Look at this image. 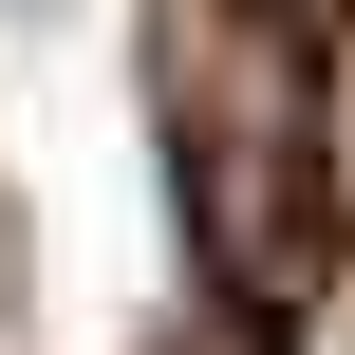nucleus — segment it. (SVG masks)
Returning <instances> with one entry per match:
<instances>
[{
    "mask_svg": "<svg viewBox=\"0 0 355 355\" xmlns=\"http://www.w3.org/2000/svg\"><path fill=\"white\" fill-rule=\"evenodd\" d=\"M225 355H262V337H225Z\"/></svg>",
    "mask_w": 355,
    "mask_h": 355,
    "instance_id": "obj_3",
    "label": "nucleus"
},
{
    "mask_svg": "<svg viewBox=\"0 0 355 355\" xmlns=\"http://www.w3.org/2000/svg\"><path fill=\"white\" fill-rule=\"evenodd\" d=\"M318 206H337V243H355V56L318 75Z\"/></svg>",
    "mask_w": 355,
    "mask_h": 355,
    "instance_id": "obj_1",
    "label": "nucleus"
},
{
    "mask_svg": "<svg viewBox=\"0 0 355 355\" xmlns=\"http://www.w3.org/2000/svg\"><path fill=\"white\" fill-rule=\"evenodd\" d=\"M19 19H56V0H0V37H19Z\"/></svg>",
    "mask_w": 355,
    "mask_h": 355,
    "instance_id": "obj_2",
    "label": "nucleus"
}]
</instances>
